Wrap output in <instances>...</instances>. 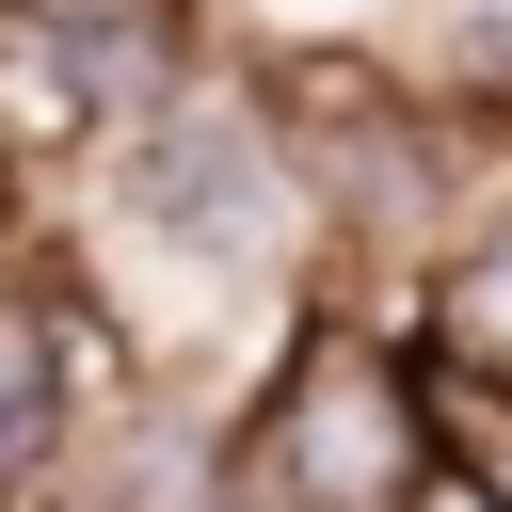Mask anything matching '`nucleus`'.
Listing matches in <instances>:
<instances>
[{
  "instance_id": "f03ea898",
  "label": "nucleus",
  "mask_w": 512,
  "mask_h": 512,
  "mask_svg": "<svg viewBox=\"0 0 512 512\" xmlns=\"http://www.w3.org/2000/svg\"><path fill=\"white\" fill-rule=\"evenodd\" d=\"M128 384V336L96 320V288L64 272V240H32L0 272V512H64L96 400Z\"/></svg>"
},
{
  "instance_id": "20e7f679",
  "label": "nucleus",
  "mask_w": 512,
  "mask_h": 512,
  "mask_svg": "<svg viewBox=\"0 0 512 512\" xmlns=\"http://www.w3.org/2000/svg\"><path fill=\"white\" fill-rule=\"evenodd\" d=\"M32 240H48V176H32V160H16V128H0V272H16Z\"/></svg>"
},
{
  "instance_id": "f257e3e1",
  "label": "nucleus",
  "mask_w": 512,
  "mask_h": 512,
  "mask_svg": "<svg viewBox=\"0 0 512 512\" xmlns=\"http://www.w3.org/2000/svg\"><path fill=\"white\" fill-rule=\"evenodd\" d=\"M448 480V400L400 304H304L224 400V512H416Z\"/></svg>"
},
{
  "instance_id": "7ed1b4c3",
  "label": "nucleus",
  "mask_w": 512,
  "mask_h": 512,
  "mask_svg": "<svg viewBox=\"0 0 512 512\" xmlns=\"http://www.w3.org/2000/svg\"><path fill=\"white\" fill-rule=\"evenodd\" d=\"M400 336L432 352V384H448V400H512V192L448 240V272L400 304Z\"/></svg>"
}]
</instances>
